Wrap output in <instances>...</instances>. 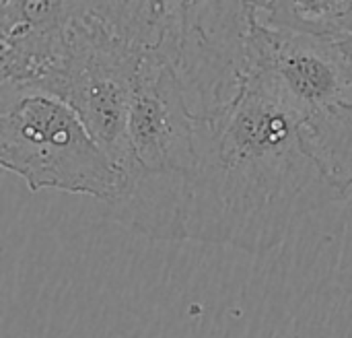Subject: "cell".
Returning a JSON list of instances; mask_svg holds the SVG:
<instances>
[{"instance_id":"6da1fadb","label":"cell","mask_w":352,"mask_h":338,"mask_svg":"<svg viewBox=\"0 0 352 338\" xmlns=\"http://www.w3.org/2000/svg\"><path fill=\"white\" fill-rule=\"evenodd\" d=\"M349 198L307 153L293 116L252 60L235 97L196 118L186 240L270 252L299 219Z\"/></svg>"},{"instance_id":"7a4b0ae2","label":"cell","mask_w":352,"mask_h":338,"mask_svg":"<svg viewBox=\"0 0 352 338\" xmlns=\"http://www.w3.org/2000/svg\"><path fill=\"white\" fill-rule=\"evenodd\" d=\"M167 2H74L66 45L37 89L66 101L120 171H130L128 116L144 50L163 33Z\"/></svg>"},{"instance_id":"3957f363","label":"cell","mask_w":352,"mask_h":338,"mask_svg":"<svg viewBox=\"0 0 352 338\" xmlns=\"http://www.w3.org/2000/svg\"><path fill=\"white\" fill-rule=\"evenodd\" d=\"M130 171L109 215L151 240H186L188 180L196 165V116L155 45L144 50L128 116Z\"/></svg>"},{"instance_id":"277c9868","label":"cell","mask_w":352,"mask_h":338,"mask_svg":"<svg viewBox=\"0 0 352 338\" xmlns=\"http://www.w3.org/2000/svg\"><path fill=\"white\" fill-rule=\"evenodd\" d=\"M250 60L293 116L307 153L352 194V39L303 35L252 19Z\"/></svg>"},{"instance_id":"5b68a950","label":"cell","mask_w":352,"mask_h":338,"mask_svg":"<svg viewBox=\"0 0 352 338\" xmlns=\"http://www.w3.org/2000/svg\"><path fill=\"white\" fill-rule=\"evenodd\" d=\"M0 163L29 190L87 194L113 204L124 173L60 97L29 85L0 83Z\"/></svg>"},{"instance_id":"8992f818","label":"cell","mask_w":352,"mask_h":338,"mask_svg":"<svg viewBox=\"0 0 352 338\" xmlns=\"http://www.w3.org/2000/svg\"><path fill=\"white\" fill-rule=\"evenodd\" d=\"M74 2H0V83L39 87L64 54Z\"/></svg>"},{"instance_id":"52a82bcc","label":"cell","mask_w":352,"mask_h":338,"mask_svg":"<svg viewBox=\"0 0 352 338\" xmlns=\"http://www.w3.org/2000/svg\"><path fill=\"white\" fill-rule=\"evenodd\" d=\"M252 19L303 35L352 39V2H250Z\"/></svg>"}]
</instances>
